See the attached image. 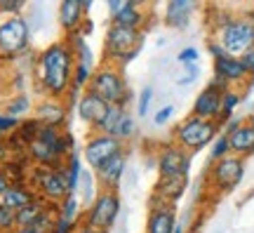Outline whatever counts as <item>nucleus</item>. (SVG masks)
Instances as JSON below:
<instances>
[{
  "mask_svg": "<svg viewBox=\"0 0 254 233\" xmlns=\"http://www.w3.org/2000/svg\"><path fill=\"white\" fill-rule=\"evenodd\" d=\"M198 73H200L198 64H195V66H186V73H184L182 78H177V82H179V85H190V82L198 78Z\"/></svg>",
  "mask_w": 254,
  "mask_h": 233,
  "instance_id": "40",
  "label": "nucleus"
},
{
  "mask_svg": "<svg viewBox=\"0 0 254 233\" xmlns=\"http://www.w3.org/2000/svg\"><path fill=\"white\" fill-rule=\"evenodd\" d=\"M28 108H31V99H28L26 94H17V97L7 104V116L17 118V116H21V113H28Z\"/></svg>",
  "mask_w": 254,
  "mask_h": 233,
  "instance_id": "34",
  "label": "nucleus"
},
{
  "mask_svg": "<svg viewBox=\"0 0 254 233\" xmlns=\"http://www.w3.org/2000/svg\"><path fill=\"white\" fill-rule=\"evenodd\" d=\"M75 233H101V231H94V229H90V226H85V224L80 222V226L75 229Z\"/></svg>",
  "mask_w": 254,
  "mask_h": 233,
  "instance_id": "47",
  "label": "nucleus"
},
{
  "mask_svg": "<svg viewBox=\"0 0 254 233\" xmlns=\"http://www.w3.org/2000/svg\"><path fill=\"white\" fill-rule=\"evenodd\" d=\"M113 137L120 139L123 144H127L129 139H134L136 137V120L129 111H125V116L120 118V123H118V127H116V135Z\"/></svg>",
  "mask_w": 254,
  "mask_h": 233,
  "instance_id": "29",
  "label": "nucleus"
},
{
  "mask_svg": "<svg viewBox=\"0 0 254 233\" xmlns=\"http://www.w3.org/2000/svg\"><path fill=\"white\" fill-rule=\"evenodd\" d=\"M92 2H80V0H64L59 5L57 19H59V26L64 28V33H75L80 31L82 21H85V12H90Z\"/></svg>",
  "mask_w": 254,
  "mask_h": 233,
  "instance_id": "15",
  "label": "nucleus"
},
{
  "mask_svg": "<svg viewBox=\"0 0 254 233\" xmlns=\"http://www.w3.org/2000/svg\"><path fill=\"white\" fill-rule=\"evenodd\" d=\"M36 191L33 188H28L26 184H21V181H12L9 188L2 193L0 198V203L5 207H9L12 212H19V210H24L26 205H31L33 200H36Z\"/></svg>",
  "mask_w": 254,
  "mask_h": 233,
  "instance_id": "19",
  "label": "nucleus"
},
{
  "mask_svg": "<svg viewBox=\"0 0 254 233\" xmlns=\"http://www.w3.org/2000/svg\"><path fill=\"white\" fill-rule=\"evenodd\" d=\"M177 224L179 222H177L174 205L151 200V212H148V219H146V233H174Z\"/></svg>",
  "mask_w": 254,
  "mask_h": 233,
  "instance_id": "14",
  "label": "nucleus"
},
{
  "mask_svg": "<svg viewBox=\"0 0 254 233\" xmlns=\"http://www.w3.org/2000/svg\"><path fill=\"white\" fill-rule=\"evenodd\" d=\"M174 233H186V224H177V229H174Z\"/></svg>",
  "mask_w": 254,
  "mask_h": 233,
  "instance_id": "50",
  "label": "nucleus"
},
{
  "mask_svg": "<svg viewBox=\"0 0 254 233\" xmlns=\"http://www.w3.org/2000/svg\"><path fill=\"white\" fill-rule=\"evenodd\" d=\"M219 137V123L189 116L174 130V144L186 153H198Z\"/></svg>",
  "mask_w": 254,
  "mask_h": 233,
  "instance_id": "4",
  "label": "nucleus"
},
{
  "mask_svg": "<svg viewBox=\"0 0 254 233\" xmlns=\"http://www.w3.org/2000/svg\"><path fill=\"white\" fill-rule=\"evenodd\" d=\"M78 191H82V203L90 207L92 205V200L97 198V177H94V172L92 170H85L82 172V179H80V188Z\"/></svg>",
  "mask_w": 254,
  "mask_h": 233,
  "instance_id": "30",
  "label": "nucleus"
},
{
  "mask_svg": "<svg viewBox=\"0 0 254 233\" xmlns=\"http://www.w3.org/2000/svg\"><path fill=\"white\" fill-rule=\"evenodd\" d=\"M82 160H80V153L73 151L68 155V160L64 162V174H66V181H68V188L71 193H75L80 188V179H82Z\"/></svg>",
  "mask_w": 254,
  "mask_h": 233,
  "instance_id": "25",
  "label": "nucleus"
},
{
  "mask_svg": "<svg viewBox=\"0 0 254 233\" xmlns=\"http://www.w3.org/2000/svg\"><path fill=\"white\" fill-rule=\"evenodd\" d=\"M240 62H243V66H245L247 76H254V47L252 50H247V52L240 57Z\"/></svg>",
  "mask_w": 254,
  "mask_h": 233,
  "instance_id": "42",
  "label": "nucleus"
},
{
  "mask_svg": "<svg viewBox=\"0 0 254 233\" xmlns=\"http://www.w3.org/2000/svg\"><path fill=\"white\" fill-rule=\"evenodd\" d=\"M240 101H243V94H240L236 87H228V90L221 94V116H219V120H217L219 127L233 118V111L238 108V104H240Z\"/></svg>",
  "mask_w": 254,
  "mask_h": 233,
  "instance_id": "28",
  "label": "nucleus"
},
{
  "mask_svg": "<svg viewBox=\"0 0 254 233\" xmlns=\"http://www.w3.org/2000/svg\"><path fill=\"white\" fill-rule=\"evenodd\" d=\"M125 170H127V151H120L118 155H113L111 160L104 162L99 170L94 172V177H97V181L101 184L104 191H116L118 184L123 181V177H125Z\"/></svg>",
  "mask_w": 254,
  "mask_h": 233,
  "instance_id": "16",
  "label": "nucleus"
},
{
  "mask_svg": "<svg viewBox=\"0 0 254 233\" xmlns=\"http://www.w3.org/2000/svg\"><path fill=\"white\" fill-rule=\"evenodd\" d=\"M186 184H189V179H160L158 181V186H155L153 200L165 203V205H174V203L184 196Z\"/></svg>",
  "mask_w": 254,
  "mask_h": 233,
  "instance_id": "23",
  "label": "nucleus"
},
{
  "mask_svg": "<svg viewBox=\"0 0 254 233\" xmlns=\"http://www.w3.org/2000/svg\"><path fill=\"white\" fill-rule=\"evenodd\" d=\"M214 80H219L224 87H236V85H243L247 80V71L240 57H221V59H214Z\"/></svg>",
  "mask_w": 254,
  "mask_h": 233,
  "instance_id": "13",
  "label": "nucleus"
},
{
  "mask_svg": "<svg viewBox=\"0 0 254 233\" xmlns=\"http://www.w3.org/2000/svg\"><path fill=\"white\" fill-rule=\"evenodd\" d=\"M45 210H50V205H47L45 200H40V198H36L31 205H26L24 210H19L17 212V229H21V226H33L43 217V212Z\"/></svg>",
  "mask_w": 254,
  "mask_h": 233,
  "instance_id": "26",
  "label": "nucleus"
},
{
  "mask_svg": "<svg viewBox=\"0 0 254 233\" xmlns=\"http://www.w3.org/2000/svg\"><path fill=\"white\" fill-rule=\"evenodd\" d=\"M226 90L228 87H224L219 80H212L207 87L195 97L190 116L202 118V120H214V123H217L219 116H221V94Z\"/></svg>",
  "mask_w": 254,
  "mask_h": 233,
  "instance_id": "12",
  "label": "nucleus"
},
{
  "mask_svg": "<svg viewBox=\"0 0 254 233\" xmlns=\"http://www.w3.org/2000/svg\"><path fill=\"white\" fill-rule=\"evenodd\" d=\"M245 177V158L226 155L209 165V184L217 191H233Z\"/></svg>",
  "mask_w": 254,
  "mask_h": 233,
  "instance_id": "9",
  "label": "nucleus"
},
{
  "mask_svg": "<svg viewBox=\"0 0 254 233\" xmlns=\"http://www.w3.org/2000/svg\"><path fill=\"white\" fill-rule=\"evenodd\" d=\"M217 43L231 57H243L254 47V28L247 17H228L217 28Z\"/></svg>",
  "mask_w": 254,
  "mask_h": 233,
  "instance_id": "7",
  "label": "nucleus"
},
{
  "mask_svg": "<svg viewBox=\"0 0 254 233\" xmlns=\"http://www.w3.org/2000/svg\"><path fill=\"white\" fill-rule=\"evenodd\" d=\"M92 31H94V21H92V19H87V17H85V21H82V26H80V33H82V36H85V38H87V36H90V33H92Z\"/></svg>",
  "mask_w": 254,
  "mask_h": 233,
  "instance_id": "46",
  "label": "nucleus"
},
{
  "mask_svg": "<svg viewBox=\"0 0 254 233\" xmlns=\"http://www.w3.org/2000/svg\"><path fill=\"white\" fill-rule=\"evenodd\" d=\"M17 127H19V118H12V116H7V113H0V137L14 132Z\"/></svg>",
  "mask_w": 254,
  "mask_h": 233,
  "instance_id": "38",
  "label": "nucleus"
},
{
  "mask_svg": "<svg viewBox=\"0 0 254 233\" xmlns=\"http://www.w3.org/2000/svg\"><path fill=\"white\" fill-rule=\"evenodd\" d=\"M193 9H195V2H190V0H172L165 7V21L174 28H186Z\"/></svg>",
  "mask_w": 254,
  "mask_h": 233,
  "instance_id": "21",
  "label": "nucleus"
},
{
  "mask_svg": "<svg viewBox=\"0 0 254 233\" xmlns=\"http://www.w3.org/2000/svg\"><path fill=\"white\" fill-rule=\"evenodd\" d=\"M40 127H43V125L38 123L36 118H28V120H24V123H19V127H17V132H14V135L21 139V144H26V149H28V144L36 142Z\"/></svg>",
  "mask_w": 254,
  "mask_h": 233,
  "instance_id": "31",
  "label": "nucleus"
},
{
  "mask_svg": "<svg viewBox=\"0 0 254 233\" xmlns=\"http://www.w3.org/2000/svg\"><path fill=\"white\" fill-rule=\"evenodd\" d=\"M141 45H144V31L116 26V24H111L106 31V38H104L106 59H109V64H116L120 69L134 59Z\"/></svg>",
  "mask_w": 254,
  "mask_h": 233,
  "instance_id": "3",
  "label": "nucleus"
},
{
  "mask_svg": "<svg viewBox=\"0 0 254 233\" xmlns=\"http://www.w3.org/2000/svg\"><path fill=\"white\" fill-rule=\"evenodd\" d=\"M78 222H68V219H62V217L57 215L55 219V226H52V231L50 233H75V229H78Z\"/></svg>",
  "mask_w": 254,
  "mask_h": 233,
  "instance_id": "36",
  "label": "nucleus"
},
{
  "mask_svg": "<svg viewBox=\"0 0 254 233\" xmlns=\"http://www.w3.org/2000/svg\"><path fill=\"white\" fill-rule=\"evenodd\" d=\"M250 123H252V125H254V113H252V116H250Z\"/></svg>",
  "mask_w": 254,
  "mask_h": 233,
  "instance_id": "51",
  "label": "nucleus"
},
{
  "mask_svg": "<svg viewBox=\"0 0 254 233\" xmlns=\"http://www.w3.org/2000/svg\"><path fill=\"white\" fill-rule=\"evenodd\" d=\"M14 233H40V231H36L33 226H21V229H14Z\"/></svg>",
  "mask_w": 254,
  "mask_h": 233,
  "instance_id": "48",
  "label": "nucleus"
},
{
  "mask_svg": "<svg viewBox=\"0 0 254 233\" xmlns=\"http://www.w3.org/2000/svg\"><path fill=\"white\" fill-rule=\"evenodd\" d=\"M28 40H31V28L21 14L0 21V59L19 57L28 47Z\"/></svg>",
  "mask_w": 254,
  "mask_h": 233,
  "instance_id": "8",
  "label": "nucleus"
},
{
  "mask_svg": "<svg viewBox=\"0 0 254 233\" xmlns=\"http://www.w3.org/2000/svg\"><path fill=\"white\" fill-rule=\"evenodd\" d=\"M226 155H231V144H228L226 132H221V135L212 142V153H209V158H212V162H217V160H221V158H226Z\"/></svg>",
  "mask_w": 254,
  "mask_h": 233,
  "instance_id": "32",
  "label": "nucleus"
},
{
  "mask_svg": "<svg viewBox=\"0 0 254 233\" xmlns=\"http://www.w3.org/2000/svg\"><path fill=\"white\" fill-rule=\"evenodd\" d=\"M9 184H12V179H9V174L5 170H0V198H2V193L9 188Z\"/></svg>",
  "mask_w": 254,
  "mask_h": 233,
  "instance_id": "44",
  "label": "nucleus"
},
{
  "mask_svg": "<svg viewBox=\"0 0 254 233\" xmlns=\"http://www.w3.org/2000/svg\"><path fill=\"white\" fill-rule=\"evenodd\" d=\"M123 2H125V0H111L109 2V12H111V19L116 17V14H118L120 9H123Z\"/></svg>",
  "mask_w": 254,
  "mask_h": 233,
  "instance_id": "45",
  "label": "nucleus"
},
{
  "mask_svg": "<svg viewBox=\"0 0 254 233\" xmlns=\"http://www.w3.org/2000/svg\"><path fill=\"white\" fill-rule=\"evenodd\" d=\"M151 101H153V87H144L141 94H139V104H136V116L146 118L148 108H151Z\"/></svg>",
  "mask_w": 254,
  "mask_h": 233,
  "instance_id": "35",
  "label": "nucleus"
},
{
  "mask_svg": "<svg viewBox=\"0 0 254 233\" xmlns=\"http://www.w3.org/2000/svg\"><path fill=\"white\" fill-rule=\"evenodd\" d=\"M75 69V57L66 43H52L43 50L38 59V82L47 99H64L71 92V78Z\"/></svg>",
  "mask_w": 254,
  "mask_h": 233,
  "instance_id": "1",
  "label": "nucleus"
},
{
  "mask_svg": "<svg viewBox=\"0 0 254 233\" xmlns=\"http://www.w3.org/2000/svg\"><path fill=\"white\" fill-rule=\"evenodd\" d=\"M106 108L109 104H104L97 94H92V92H85L80 94V99L75 101V111H78V118H80L82 123H87L90 127H94L97 123L101 120V116L106 113Z\"/></svg>",
  "mask_w": 254,
  "mask_h": 233,
  "instance_id": "18",
  "label": "nucleus"
},
{
  "mask_svg": "<svg viewBox=\"0 0 254 233\" xmlns=\"http://www.w3.org/2000/svg\"><path fill=\"white\" fill-rule=\"evenodd\" d=\"M7 158V146L2 144V139H0V160H5Z\"/></svg>",
  "mask_w": 254,
  "mask_h": 233,
  "instance_id": "49",
  "label": "nucleus"
},
{
  "mask_svg": "<svg viewBox=\"0 0 254 233\" xmlns=\"http://www.w3.org/2000/svg\"><path fill=\"white\" fill-rule=\"evenodd\" d=\"M21 7H24V2H9V0H0V12H7L9 17H17Z\"/></svg>",
  "mask_w": 254,
  "mask_h": 233,
  "instance_id": "41",
  "label": "nucleus"
},
{
  "mask_svg": "<svg viewBox=\"0 0 254 233\" xmlns=\"http://www.w3.org/2000/svg\"><path fill=\"white\" fill-rule=\"evenodd\" d=\"M120 215V196L118 191H104L101 188L97 198L92 200L90 207H85L82 212V224L94 229V231L109 233L116 224Z\"/></svg>",
  "mask_w": 254,
  "mask_h": 233,
  "instance_id": "6",
  "label": "nucleus"
},
{
  "mask_svg": "<svg viewBox=\"0 0 254 233\" xmlns=\"http://www.w3.org/2000/svg\"><path fill=\"white\" fill-rule=\"evenodd\" d=\"M207 50H209V54H212L214 59H221V57H226V50H224V47L219 45L217 40H212V43L207 45Z\"/></svg>",
  "mask_w": 254,
  "mask_h": 233,
  "instance_id": "43",
  "label": "nucleus"
},
{
  "mask_svg": "<svg viewBox=\"0 0 254 233\" xmlns=\"http://www.w3.org/2000/svg\"><path fill=\"white\" fill-rule=\"evenodd\" d=\"M177 59H179L184 66H195V64H198V59H200V52L195 50V47H184Z\"/></svg>",
  "mask_w": 254,
  "mask_h": 233,
  "instance_id": "37",
  "label": "nucleus"
},
{
  "mask_svg": "<svg viewBox=\"0 0 254 233\" xmlns=\"http://www.w3.org/2000/svg\"><path fill=\"white\" fill-rule=\"evenodd\" d=\"M57 215L62 217V219H68V222H78L80 224L82 222V200L75 193H71V196H66L59 203V207H57Z\"/></svg>",
  "mask_w": 254,
  "mask_h": 233,
  "instance_id": "27",
  "label": "nucleus"
},
{
  "mask_svg": "<svg viewBox=\"0 0 254 233\" xmlns=\"http://www.w3.org/2000/svg\"><path fill=\"white\" fill-rule=\"evenodd\" d=\"M120 151H125V144L116 139V137L109 135H94L92 132L90 139L85 142V149H82V158L90 165L92 172H97L106 160H111L113 155H118Z\"/></svg>",
  "mask_w": 254,
  "mask_h": 233,
  "instance_id": "10",
  "label": "nucleus"
},
{
  "mask_svg": "<svg viewBox=\"0 0 254 233\" xmlns=\"http://www.w3.org/2000/svg\"><path fill=\"white\" fill-rule=\"evenodd\" d=\"M31 186L36 191V196L40 200H45L47 205H59L66 196H71V188L64 174V165L62 167H33L31 174Z\"/></svg>",
  "mask_w": 254,
  "mask_h": 233,
  "instance_id": "5",
  "label": "nucleus"
},
{
  "mask_svg": "<svg viewBox=\"0 0 254 233\" xmlns=\"http://www.w3.org/2000/svg\"><path fill=\"white\" fill-rule=\"evenodd\" d=\"M144 21H146V14L141 12L139 2H134V0H125V2H123V9L111 19V24H116V26L136 28V31H141Z\"/></svg>",
  "mask_w": 254,
  "mask_h": 233,
  "instance_id": "22",
  "label": "nucleus"
},
{
  "mask_svg": "<svg viewBox=\"0 0 254 233\" xmlns=\"http://www.w3.org/2000/svg\"><path fill=\"white\" fill-rule=\"evenodd\" d=\"M125 111H127L125 106H109V108H106V113L101 116L99 123L92 127V132H94V135H109V137H113V135H116V127H118V123H120V118L125 116Z\"/></svg>",
  "mask_w": 254,
  "mask_h": 233,
  "instance_id": "24",
  "label": "nucleus"
},
{
  "mask_svg": "<svg viewBox=\"0 0 254 233\" xmlns=\"http://www.w3.org/2000/svg\"><path fill=\"white\" fill-rule=\"evenodd\" d=\"M228 144H231V153L238 155V158H245V155H252L254 153V125L247 120L243 125L233 130L228 135Z\"/></svg>",
  "mask_w": 254,
  "mask_h": 233,
  "instance_id": "20",
  "label": "nucleus"
},
{
  "mask_svg": "<svg viewBox=\"0 0 254 233\" xmlns=\"http://www.w3.org/2000/svg\"><path fill=\"white\" fill-rule=\"evenodd\" d=\"M87 92L97 94V97H99L104 104H109V106H125L127 108V101H129V87H127V82H125L123 69L116 66V64H109V62L94 71Z\"/></svg>",
  "mask_w": 254,
  "mask_h": 233,
  "instance_id": "2",
  "label": "nucleus"
},
{
  "mask_svg": "<svg viewBox=\"0 0 254 233\" xmlns=\"http://www.w3.org/2000/svg\"><path fill=\"white\" fill-rule=\"evenodd\" d=\"M17 229V212L0 203V233H14Z\"/></svg>",
  "mask_w": 254,
  "mask_h": 233,
  "instance_id": "33",
  "label": "nucleus"
},
{
  "mask_svg": "<svg viewBox=\"0 0 254 233\" xmlns=\"http://www.w3.org/2000/svg\"><path fill=\"white\" fill-rule=\"evenodd\" d=\"M190 170V153L179 149L177 144L165 146L158 155V172L160 179H189Z\"/></svg>",
  "mask_w": 254,
  "mask_h": 233,
  "instance_id": "11",
  "label": "nucleus"
},
{
  "mask_svg": "<svg viewBox=\"0 0 254 233\" xmlns=\"http://www.w3.org/2000/svg\"><path fill=\"white\" fill-rule=\"evenodd\" d=\"M66 111L68 108L64 106L62 99H45L36 106V120L43 127H59L66 123Z\"/></svg>",
  "mask_w": 254,
  "mask_h": 233,
  "instance_id": "17",
  "label": "nucleus"
},
{
  "mask_svg": "<svg viewBox=\"0 0 254 233\" xmlns=\"http://www.w3.org/2000/svg\"><path fill=\"white\" fill-rule=\"evenodd\" d=\"M172 116H174V106H172V104H167V106H163V108H160V111H158V113L153 116V123H155L158 127H163Z\"/></svg>",
  "mask_w": 254,
  "mask_h": 233,
  "instance_id": "39",
  "label": "nucleus"
}]
</instances>
